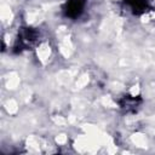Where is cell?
Masks as SVG:
<instances>
[{
  "mask_svg": "<svg viewBox=\"0 0 155 155\" xmlns=\"http://www.w3.org/2000/svg\"><path fill=\"white\" fill-rule=\"evenodd\" d=\"M85 2L84 0H68L67 5H65V15L70 18H76L81 15L82 10H84Z\"/></svg>",
  "mask_w": 155,
  "mask_h": 155,
  "instance_id": "cell-1",
  "label": "cell"
},
{
  "mask_svg": "<svg viewBox=\"0 0 155 155\" xmlns=\"http://www.w3.org/2000/svg\"><path fill=\"white\" fill-rule=\"evenodd\" d=\"M126 1L136 13L143 12L147 8V0H126Z\"/></svg>",
  "mask_w": 155,
  "mask_h": 155,
  "instance_id": "cell-2",
  "label": "cell"
}]
</instances>
